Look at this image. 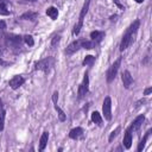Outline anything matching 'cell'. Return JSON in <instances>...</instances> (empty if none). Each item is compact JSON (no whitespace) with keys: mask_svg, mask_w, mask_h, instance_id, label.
Returning a JSON list of instances; mask_svg holds the SVG:
<instances>
[{"mask_svg":"<svg viewBox=\"0 0 152 152\" xmlns=\"http://www.w3.org/2000/svg\"><path fill=\"white\" fill-rule=\"evenodd\" d=\"M57 100H58V91H55L53 95H52V101H53V103H57Z\"/></svg>","mask_w":152,"mask_h":152,"instance_id":"cell-28","label":"cell"},{"mask_svg":"<svg viewBox=\"0 0 152 152\" xmlns=\"http://www.w3.org/2000/svg\"><path fill=\"white\" fill-rule=\"evenodd\" d=\"M46 14L51 18V19H57V17H58V11H57V8L56 7H53V6H51V7H49L48 10H46Z\"/></svg>","mask_w":152,"mask_h":152,"instance_id":"cell-17","label":"cell"},{"mask_svg":"<svg viewBox=\"0 0 152 152\" xmlns=\"http://www.w3.org/2000/svg\"><path fill=\"white\" fill-rule=\"evenodd\" d=\"M120 64H121V57H119V58L110 65V68H109V70H108V72H107V82H108V83H110V82L115 78V76H116V74H118V71H119Z\"/></svg>","mask_w":152,"mask_h":152,"instance_id":"cell-5","label":"cell"},{"mask_svg":"<svg viewBox=\"0 0 152 152\" xmlns=\"http://www.w3.org/2000/svg\"><path fill=\"white\" fill-rule=\"evenodd\" d=\"M5 115H6V112L2 110L0 113V132L4 129V122H5Z\"/></svg>","mask_w":152,"mask_h":152,"instance_id":"cell-26","label":"cell"},{"mask_svg":"<svg viewBox=\"0 0 152 152\" xmlns=\"http://www.w3.org/2000/svg\"><path fill=\"white\" fill-rule=\"evenodd\" d=\"M82 135H83V129H82L81 127L72 128V129L70 131V133H69V137H70L71 139H78V138H81Z\"/></svg>","mask_w":152,"mask_h":152,"instance_id":"cell-13","label":"cell"},{"mask_svg":"<svg viewBox=\"0 0 152 152\" xmlns=\"http://www.w3.org/2000/svg\"><path fill=\"white\" fill-rule=\"evenodd\" d=\"M24 38L18 34H5V43L7 46L12 48V49H18L21 46Z\"/></svg>","mask_w":152,"mask_h":152,"instance_id":"cell-3","label":"cell"},{"mask_svg":"<svg viewBox=\"0 0 152 152\" xmlns=\"http://www.w3.org/2000/svg\"><path fill=\"white\" fill-rule=\"evenodd\" d=\"M55 104V109L57 110V113H58V119H59V121H65V119H66V115H65V113L57 106V103H53Z\"/></svg>","mask_w":152,"mask_h":152,"instance_id":"cell-20","label":"cell"},{"mask_svg":"<svg viewBox=\"0 0 152 152\" xmlns=\"http://www.w3.org/2000/svg\"><path fill=\"white\" fill-rule=\"evenodd\" d=\"M120 131H121V127H120V126H118V127H116V128H115V129H114V131L110 133V135H109L108 140H109V141H113V139H114V138L118 135V133H119Z\"/></svg>","mask_w":152,"mask_h":152,"instance_id":"cell-25","label":"cell"},{"mask_svg":"<svg viewBox=\"0 0 152 152\" xmlns=\"http://www.w3.org/2000/svg\"><path fill=\"white\" fill-rule=\"evenodd\" d=\"M144 120H145V116H144V115H139V116H138V118L132 122V125L129 126V128H128V129H129L131 132H132V131H133V132L138 131V129L140 128V126L142 125Z\"/></svg>","mask_w":152,"mask_h":152,"instance_id":"cell-11","label":"cell"},{"mask_svg":"<svg viewBox=\"0 0 152 152\" xmlns=\"http://www.w3.org/2000/svg\"><path fill=\"white\" fill-rule=\"evenodd\" d=\"M24 82H25V80H24L23 76L15 75V76H13V77L10 80V87H11L12 89H18L20 86H23Z\"/></svg>","mask_w":152,"mask_h":152,"instance_id":"cell-9","label":"cell"},{"mask_svg":"<svg viewBox=\"0 0 152 152\" xmlns=\"http://www.w3.org/2000/svg\"><path fill=\"white\" fill-rule=\"evenodd\" d=\"M114 2H115V5H116L119 8H121V10H125V7H124V6H122V5L119 2V0H114Z\"/></svg>","mask_w":152,"mask_h":152,"instance_id":"cell-30","label":"cell"},{"mask_svg":"<svg viewBox=\"0 0 152 152\" xmlns=\"http://www.w3.org/2000/svg\"><path fill=\"white\" fill-rule=\"evenodd\" d=\"M90 38L94 42V44L96 45L97 43H100L103 38H104V32H100V31H93L90 33Z\"/></svg>","mask_w":152,"mask_h":152,"instance_id":"cell-12","label":"cell"},{"mask_svg":"<svg viewBox=\"0 0 152 152\" xmlns=\"http://www.w3.org/2000/svg\"><path fill=\"white\" fill-rule=\"evenodd\" d=\"M102 112H103V115H104L106 120H110L112 119V100H110L109 96L104 97V100H103Z\"/></svg>","mask_w":152,"mask_h":152,"instance_id":"cell-6","label":"cell"},{"mask_svg":"<svg viewBox=\"0 0 152 152\" xmlns=\"http://www.w3.org/2000/svg\"><path fill=\"white\" fill-rule=\"evenodd\" d=\"M48 139H49V132H44L40 137V140H39V150L43 151L48 144Z\"/></svg>","mask_w":152,"mask_h":152,"instance_id":"cell-16","label":"cell"},{"mask_svg":"<svg viewBox=\"0 0 152 152\" xmlns=\"http://www.w3.org/2000/svg\"><path fill=\"white\" fill-rule=\"evenodd\" d=\"M122 83H124V87L126 88V89H128V88H131V86H132V83H133V77H132V75H131V72L128 71V70H125L124 72H122Z\"/></svg>","mask_w":152,"mask_h":152,"instance_id":"cell-10","label":"cell"},{"mask_svg":"<svg viewBox=\"0 0 152 152\" xmlns=\"http://www.w3.org/2000/svg\"><path fill=\"white\" fill-rule=\"evenodd\" d=\"M91 120H93V122H95L96 125H101V124H102V118H101V115H100L99 112H93V113H91Z\"/></svg>","mask_w":152,"mask_h":152,"instance_id":"cell-19","label":"cell"},{"mask_svg":"<svg viewBox=\"0 0 152 152\" xmlns=\"http://www.w3.org/2000/svg\"><path fill=\"white\" fill-rule=\"evenodd\" d=\"M135 1H137V2H139V4H140V2H142V1H144V0H135Z\"/></svg>","mask_w":152,"mask_h":152,"instance_id":"cell-31","label":"cell"},{"mask_svg":"<svg viewBox=\"0 0 152 152\" xmlns=\"http://www.w3.org/2000/svg\"><path fill=\"white\" fill-rule=\"evenodd\" d=\"M37 17H38V14H37L36 12H31V11H28V12H25L24 14H21L20 19H23V20H31V21H33V20H36V19H37Z\"/></svg>","mask_w":152,"mask_h":152,"instance_id":"cell-14","label":"cell"},{"mask_svg":"<svg viewBox=\"0 0 152 152\" xmlns=\"http://www.w3.org/2000/svg\"><path fill=\"white\" fill-rule=\"evenodd\" d=\"M0 14H1V15H8V14H10V11L7 10L6 2H5L4 0L0 1Z\"/></svg>","mask_w":152,"mask_h":152,"instance_id":"cell-21","label":"cell"},{"mask_svg":"<svg viewBox=\"0 0 152 152\" xmlns=\"http://www.w3.org/2000/svg\"><path fill=\"white\" fill-rule=\"evenodd\" d=\"M23 1H26V2H27V1H31V2H32V1H36V0H23Z\"/></svg>","mask_w":152,"mask_h":152,"instance_id":"cell-32","label":"cell"},{"mask_svg":"<svg viewBox=\"0 0 152 152\" xmlns=\"http://www.w3.org/2000/svg\"><path fill=\"white\" fill-rule=\"evenodd\" d=\"M150 133H151V129H148L146 133H145V135H144V138H142V140L139 142V145H138V151L140 152V151H142V148L145 147V144H146V140L148 139V137H150Z\"/></svg>","mask_w":152,"mask_h":152,"instance_id":"cell-18","label":"cell"},{"mask_svg":"<svg viewBox=\"0 0 152 152\" xmlns=\"http://www.w3.org/2000/svg\"><path fill=\"white\" fill-rule=\"evenodd\" d=\"M24 42H25L28 46H32V45L34 44V40H33L32 36H30V34H26V36L24 37Z\"/></svg>","mask_w":152,"mask_h":152,"instance_id":"cell-24","label":"cell"},{"mask_svg":"<svg viewBox=\"0 0 152 152\" xmlns=\"http://www.w3.org/2000/svg\"><path fill=\"white\" fill-rule=\"evenodd\" d=\"M88 89H89V76L86 72L84 77H83V81L78 87V99H82L88 93Z\"/></svg>","mask_w":152,"mask_h":152,"instance_id":"cell-7","label":"cell"},{"mask_svg":"<svg viewBox=\"0 0 152 152\" xmlns=\"http://www.w3.org/2000/svg\"><path fill=\"white\" fill-rule=\"evenodd\" d=\"M82 43H83V39H77L71 44H69V46L65 49V55H72L74 52L80 50L82 48Z\"/></svg>","mask_w":152,"mask_h":152,"instance_id":"cell-8","label":"cell"},{"mask_svg":"<svg viewBox=\"0 0 152 152\" xmlns=\"http://www.w3.org/2000/svg\"><path fill=\"white\" fill-rule=\"evenodd\" d=\"M139 25H140V21L139 20H135L125 32V34L122 36V39H121V43H120V51H124L126 50L133 42H134V37L137 34V31L139 28Z\"/></svg>","mask_w":152,"mask_h":152,"instance_id":"cell-1","label":"cell"},{"mask_svg":"<svg viewBox=\"0 0 152 152\" xmlns=\"http://www.w3.org/2000/svg\"><path fill=\"white\" fill-rule=\"evenodd\" d=\"M59 39H61V36L58 34V36H55L53 38H52V42H51V46L52 48H56V45L59 43Z\"/></svg>","mask_w":152,"mask_h":152,"instance_id":"cell-27","label":"cell"},{"mask_svg":"<svg viewBox=\"0 0 152 152\" xmlns=\"http://www.w3.org/2000/svg\"><path fill=\"white\" fill-rule=\"evenodd\" d=\"M53 63H55L53 57H46V58L40 59L39 62H37L34 64V69L36 70H42L44 72H49L50 69L53 66Z\"/></svg>","mask_w":152,"mask_h":152,"instance_id":"cell-4","label":"cell"},{"mask_svg":"<svg viewBox=\"0 0 152 152\" xmlns=\"http://www.w3.org/2000/svg\"><path fill=\"white\" fill-rule=\"evenodd\" d=\"M124 146L126 148H129L132 146V133L129 129L126 131V134H125V138H124Z\"/></svg>","mask_w":152,"mask_h":152,"instance_id":"cell-15","label":"cell"},{"mask_svg":"<svg viewBox=\"0 0 152 152\" xmlns=\"http://www.w3.org/2000/svg\"><path fill=\"white\" fill-rule=\"evenodd\" d=\"M89 5H90V0H86L84 4H83V7L81 10V13H80L78 23L74 26V30H72V33L74 34H78L80 33V31H81V28L83 26V19H84V17H86V14H87V12L89 10Z\"/></svg>","mask_w":152,"mask_h":152,"instance_id":"cell-2","label":"cell"},{"mask_svg":"<svg viewBox=\"0 0 152 152\" xmlns=\"http://www.w3.org/2000/svg\"><path fill=\"white\" fill-rule=\"evenodd\" d=\"M95 61V57L94 56H86V58L83 59V65H91Z\"/></svg>","mask_w":152,"mask_h":152,"instance_id":"cell-23","label":"cell"},{"mask_svg":"<svg viewBox=\"0 0 152 152\" xmlns=\"http://www.w3.org/2000/svg\"><path fill=\"white\" fill-rule=\"evenodd\" d=\"M151 91H152V88H151V87H148V88H146V89H145L144 95H150V94H151Z\"/></svg>","mask_w":152,"mask_h":152,"instance_id":"cell-29","label":"cell"},{"mask_svg":"<svg viewBox=\"0 0 152 152\" xmlns=\"http://www.w3.org/2000/svg\"><path fill=\"white\" fill-rule=\"evenodd\" d=\"M5 28H6V24L4 20H0V40H5Z\"/></svg>","mask_w":152,"mask_h":152,"instance_id":"cell-22","label":"cell"}]
</instances>
